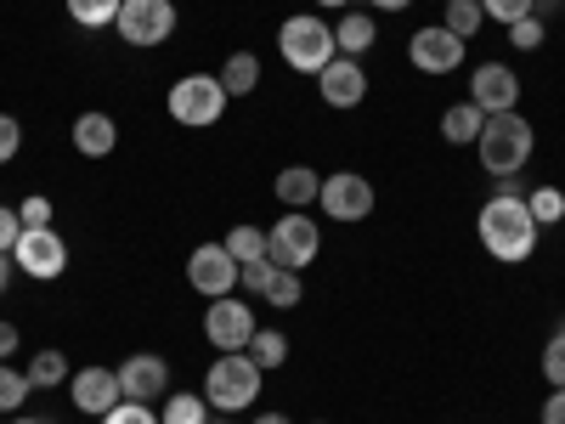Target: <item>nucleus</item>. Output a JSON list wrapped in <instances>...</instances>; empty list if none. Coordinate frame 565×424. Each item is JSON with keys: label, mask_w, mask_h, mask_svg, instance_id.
I'll list each match as a JSON object with an SVG mask.
<instances>
[{"label": "nucleus", "mask_w": 565, "mask_h": 424, "mask_svg": "<svg viewBox=\"0 0 565 424\" xmlns=\"http://www.w3.org/2000/svg\"><path fill=\"white\" fill-rule=\"evenodd\" d=\"M317 7H351V0H317Z\"/></svg>", "instance_id": "obj_44"}, {"label": "nucleus", "mask_w": 565, "mask_h": 424, "mask_svg": "<svg viewBox=\"0 0 565 424\" xmlns=\"http://www.w3.org/2000/svg\"><path fill=\"white\" fill-rule=\"evenodd\" d=\"M532 7H537V0H481V12L498 18L503 29H509V23H521V18H532Z\"/></svg>", "instance_id": "obj_32"}, {"label": "nucleus", "mask_w": 565, "mask_h": 424, "mask_svg": "<svg viewBox=\"0 0 565 424\" xmlns=\"http://www.w3.org/2000/svg\"><path fill=\"white\" fill-rule=\"evenodd\" d=\"M543 424H565V391H548L543 396Z\"/></svg>", "instance_id": "obj_39"}, {"label": "nucleus", "mask_w": 565, "mask_h": 424, "mask_svg": "<svg viewBox=\"0 0 565 424\" xmlns=\"http://www.w3.org/2000/svg\"><path fill=\"white\" fill-rule=\"evenodd\" d=\"M221 244H226V255L238 261V266H249V261H266V232H260V226H249V221H238V226H232Z\"/></svg>", "instance_id": "obj_23"}, {"label": "nucleus", "mask_w": 565, "mask_h": 424, "mask_svg": "<svg viewBox=\"0 0 565 424\" xmlns=\"http://www.w3.org/2000/svg\"><path fill=\"white\" fill-rule=\"evenodd\" d=\"M373 40H380V23H373V12H345L340 29H334L340 57H362V52H373Z\"/></svg>", "instance_id": "obj_19"}, {"label": "nucleus", "mask_w": 565, "mask_h": 424, "mask_svg": "<svg viewBox=\"0 0 565 424\" xmlns=\"http://www.w3.org/2000/svg\"><path fill=\"white\" fill-rule=\"evenodd\" d=\"M526 210H532L537 226H559V221H565V193H559V187H532Z\"/></svg>", "instance_id": "obj_29"}, {"label": "nucleus", "mask_w": 565, "mask_h": 424, "mask_svg": "<svg viewBox=\"0 0 565 424\" xmlns=\"http://www.w3.org/2000/svg\"><path fill=\"white\" fill-rule=\"evenodd\" d=\"M255 424H295V418H282V413H260Z\"/></svg>", "instance_id": "obj_43"}, {"label": "nucleus", "mask_w": 565, "mask_h": 424, "mask_svg": "<svg viewBox=\"0 0 565 424\" xmlns=\"http://www.w3.org/2000/svg\"><path fill=\"white\" fill-rule=\"evenodd\" d=\"M255 306H244L238 295H221V300H210V311H204V340L215 346V351H249V340H255Z\"/></svg>", "instance_id": "obj_8"}, {"label": "nucleus", "mask_w": 565, "mask_h": 424, "mask_svg": "<svg viewBox=\"0 0 565 424\" xmlns=\"http://www.w3.org/2000/svg\"><path fill=\"white\" fill-rule=\"evenodd\" d=\"M159 424H210V402L204 396H164V413H159Z\"/></svg>", "instance_id": "obj_28"}, {"label": "nucleus", "mask_w": 565, "mask_h": 424, "mask_svg": "<svg viewBox=\"0 0 565 424\" xmlns=\"http://www.w3.org/2000/svg\"><path fill=\"white\" fill-rule=\"evenodd\" d=\"M481 23H487V12H481V0H447V12H441V29H452L463 45L481 34Z\"/></svg>", "instance_id": "obj_24"}, {"label": "nucleus", "mask_w": 565, "mask_h": 424, "mask_svg": "<svg viewBox=\"0 0 565 424\" xmlns=\"http://www.w3.org/2000/svg\"><path fill=\"white\" fill-rule=\"evenodd\" d=\"M29 373L23 368H12V362H0V413H18L23 402H29Z\"/></svg>", "instance_id": "obj_30"}, {"label": "nucleus", "mask_w": 565, "mask_h": 424, "mask_svg": "<svg viewBox=\"0 0 565 424\" xmlns=\"http://www.w3.org/2000/svg\"><path fill=\"white\" fill-rule=\"evenodd\" d=\"M186 283H193L204 300L238 295V261L226 255V244H199L193 261H186Z\"/></svg>", "instance_id": "obj_11"}, {"label": "nucleus", "mask_w": 565, "mask_h": 424, "mask_svg": "<svg viewBox=\"0 0 565 424\" xmlns=\"http://www.w3.org/2000/svg\"><path fill=\"white\" fill-rule=\"evenodd\" d=\"M317 193H322V176H317L311 165L277 170V204H282V210H306V204H317Z\"/></svg>", "instance_id": "obj_18"}, {"label": "nucleus", "mask_w": 565, "mask_h": 424, "mask_svg": "<svg viewBox=\"0 0 565 424\" xmlns=\"http://www.w3.org/2000/svg\"><path fill=\"white\" fill-rule=\"evenodd\" d=\"M12 424H45V418H18V413H12Z\"/></svg>", "instance_id": "obj_45"}, {"label": "nucleus", "mask_w": 565, "mask_h": 424, "mask_svg": "<svg viewBox=\"0 0 565 424\" xmlns=\"http://www.w3.org/2000/svg\"><path fill=\"white\" fill-rule=\"evenodd\" d=\"M68 396H74V407L79 413H90V418H103V413H114L119 402H125V385H119V368H79L74 380H68Z\"/></svg>", "instance_id": "obj_14"}, {"label": "nucleus", "mask_w": 565, "mask_h": 424, "mask_svg": "<svg viewBox=\"0 0 565 424\" xmlns=\"http://www.w3.org/2000/svg\"><path fill=\"white\" fill-rule=\"evenodd\" d=\"M18 239H23L18 210H12V204H0V255H12V250H18Z\"/></svg>", "instance_id": "obj_38"}, {"label": "nucleus", "mask_w": 565, "mask_h": 424, "mask_svg": "<svg viewBox=\"0 0 565 424\" xmlns=\"http://www.w3.org/2000/svg\"><path fill=\"white\" fill-rule=\"evenodd\" d=\"M317 250H322V226L311 215H300V210L277 215V226L266 232V261L282 266V272H306L317 261Z\"/></svg>", "instance_id": "obj_6"}, {"label": "nucleus", "mask_w": 565, "mask_h": 424, "mask_svg": "<svg viewBox=\"0 0 565 424\" xmlns=\"http://www.w3.org/2000/svg\"><path fill=\"white\" fill-rule=\"evenodd\" d=\"M221 85H226V97H249V91L260 85V57L255 52H232L221 63Z\"/></svg>", "instance_id": "obj_22"}, {"label": "nucleus", "mask_w": 565, "mask_h": 424, "mask_svg": "<svg viewBox=\"0 0 565 424\" xmlns=\"http://www.w3.org/2000/svg\"><path fill=\"white\" fill-rule=\"evenodd\" d=\"M119 385L130 402H159V396H170V362L153 351H136L119 362Z\"/></svg>", "instance_id": "obj_15"}, {"label": "nucleus", "mask_w": 565, "mask_h": 424, "mask_svg": "<svg viewBox=\"0 0 565 424\" xmlns=\"http://www.w3.org/2000/svg\"><path fill=\"white\" fill-rule=\"evenodd\" d=\"M271 261H249V266H238V289L244 295H266V283H271Z\"/></svg>", "instance_id": "obj_36"}, {"label": "nucleus", "mask_w": 565, "mask_h": 424, "mask_svg": "<svg viewBox=\"0 0 565 424\" xmlns=\"http://www.w3.org/2000/svg\"><path fill=\"white\" fill-rule=\"evenodd\" d=\"M12 266L40 277V283H52V277L68 272V244L57 239V226H23V239L12 250Z\"/></svg>", "instance_id": "obj_10"}, {"label": "nucleus", "mask_w": 565, "mask_h": 424, "mask_svg": "<svg viewBox=\"0 0 565 424\" xmlns=\"http://www.w3.org/2000/svg\"><path fill=\"white\" fill-rule=\"evenodd\" d=\"M210 424H232V418H210Z\"/></svg>", "instance_id": "obj_47"}, {"label": "nucleus", "mask_w": 565, "mask_h": 424, "mask_svg": "<svg viewBox=\"0 0 565 424\" xmlns=\"http://www.w3.org/2000/svg\"><path fill=\"white\" fill-rule=\"evenodd\" d=\"M18 148H23V125H18L12 114H0V165H12Z\"/></svg>", "instance_id": "obj_37"}, {"label": "nucleus", "mask_w": 565, "mask_h": 424, "mask_svg": "<svg viewBox=\"0 0 565 424\" xmlns=\"http://www.w3.org/2000/svg\"><path fill=\"white\" fill-rule=\"evenodd\" d=\"M7 283H12V255H0V295H7Z\"/></svg>", "instance_id": "obj_42"}, {"label": "nucleus", "mask_w": 565, "mask_h": 424, "mask_svg": "<svg viewBox=\"0 0 565 424\" xmlns=\"http://www.w3.org/2000/svg\"><path fill=\"white\" fill-rule=\"evenodd\" d=\"M18 346H23V340H18V322H0V362H12Z\"/></svg>", "instance_id": "obj_40"}, {"label": "nucleus", "mask_w": 565, "mask_h": 424, "mask_svg": "<svg viewBox=\"0 0 565 424\" xmlns=\"http://www.w3.org/2000/svg\"><path fill=\"white\" fill-rule=\"evenodd\" d=\"M277 52H282V63H289L295 74H322L328 63L340 57V45H334L328 18L295 12V18H282V29H277Z\"/></svg>", "instance_id": "obj_3"}, {"label": "nucleus", "mask_w": 565, "mask_h": 424, "mask_svg": "<svg viewBox=\"0 0 565 424\" xmlns=\"http://www.w3.org/2000/svg\"><path fill=\"white\" fill-rule=\"evenodd\" d=\"M543 34H548V29H543V18H537V12H532V18H521V23H509V40L521 45V52H537Z\"/></svg>", "instance_id": "obj_34"}, {"label": "nucleus", "mask_w": 565, "mask_h": 424, "mask_svg": "<svg viewBox=\"0 0 565 424\" xmlns=\"http://www.w3.org/2000/svg\"><path fill=\"white\" fill-rule=\"evenodd\" d=\"M255 396H260L255 357L249 351H221L204 373V402L221 407V413H244V407H255Z\"/></svg>", "instance_id": "obj_4"}, {"label": "nucleus", "mask_w": 565, "mask_h": 424, "mask_svg": "<svg viewBox=\"0 0 565 424\" xmlns=\"http://www.w3.org/2000/svg\"><path fill=\"white\" fill-rule=\"evenodd\" d=\"M537 7H559V0H537Z\"/></svg>", "instance_id": "obj_46"}, {"label": "nucleus", "mask_w": 565, "mask_h": 424, "mask_svg": "<svg viewBox=\"0 0 565 424\" xmlns=\"http://www.w3.org/2000/svg\"><path fill=\"white\" fill-rule=\"evenodd\" d=\"M119 7H125V0H68V18L79 29H114L119 23Z\"/></svg>", "instance_id": "obj_25"}, {"label": "nucleus", "mask_w": 565, "mask_h": 424, "mask_svg": "<svg viewBox=\"0 0 565 424\" xmlns=\"http://www.w3.org/2000/svg\"><path fill=\"white\" fill-rule=\"evenodd\" d=\"M260 300H266V306H277V311H295V306L306 300V283H300V272H282V266H277Z\"/></svg>", "instance_id": "obj_26"}, {"label": "nucleus", "mask_w": 565, "mask_h": 424, "mask_svg": "<svg viewBox=\"0 0 565 424\" xmlns=\"http://www.w3.org/2000/svg\"><path fill=\"white\" fill-rule=\"evenodd\" d=\"M413 0H367V12H407Z\"/></svg>", "instance_id": "obj_41"}, {"label": "nucleus", "mask_w": 565, "mask_h": 424, "mask_svg": "<svg viewBox=\"0 0 565 424\" xmlns=\"http://www.w3.org/2000/svg\"><path fill=\"white\" fill-rule=\"evenodd\" d=\"M74 148H79L85 159H108V153L119 148V125H114V114L85 108V114L74 119Z\"/></svg>", "instance_id": "obj_17"}, {"label": "nucleus", "mask_w": 565, "mask_h": 424, "mask_svg": "<svg viewBox=\"0 0 565 424\" xmlns=\"http://www.w3.org/2000/svg\"><path fill=\"white\" fill-rule=\"evenodd\" d=\"M476 153H481V170H487L492 181H498V176H521L526 159L537 153V130L521 119V108H514V114H487Z\"/></svg>", "instance_id": "obj_2"}, {"label": "nucleus", "mask_w": 565, "mask_h": 424, "mask_svg": "<svg viewBox=\"0 0 565 424\" xmlns=\"http://www.w3.org/2000/svg\"><path fill=\"white\" fill-rule=\"evenodd\" d=\"M476 232H481V244H487V255H492V261L521 266V261H532L537 232H543V226L532 221L526 199H503V193H492V199L481 204V215H476Z\"/></svg>", "instance_id": "obj_1"}, {"label": "nucleus", "mask_w": 565, "mask_h": 424, "mask_svg": "<svg viewBox=\"0 0 565 424\" xmlns=\"http://www.w3.org/2000/svg\"><path fill=\"white\" fill-rule=\"evenodd\" d=\"M226 103H232V97H226L221 74H181V80L170 85V97H164L170 119L186 125V130H210V125H221Z\"/></svg>", "instance_id": "obj_5"}, {"label": "nucleus", "mask_w": 565, "mask_h": 424, "mask_svg": "<svg viewBox=\"0 0 565 424\" xmlns=\"http://www.w3.org/2000/svg\"><path fill=\"white\" fill-rule=\"evenodd\" d=\"M23 373H29V385H34V391H57V385L74 380V373H68V357H63L57 346H52V351H34Z\"/></svg>", "instance_id": "obj_21"}, {"label": "nucleus", "mask_w": 565, "mask_h": 424, "mask_svg": "<svg viewBox=\"0 0 565 424\" xmlns=\"http://www.w3.org/2000/svg\"><path fill=\"white\" fill-rule=\"evenodd\" d=\"M317 91H322V103H328V108H362V97H367V74H362L356 57H334V63L317 74Z\"/></svg>", "instance_id": "obj_16"}, {"label": "nucleus", "mask_w": 565, "mask_h": 424, "mask_svg": "<svg viewBox=\"0 0 565 424\" xmlns=\"http://www.w3.org/2000/svg\"><path fill=\"white\" fill-rule=\"evenodd\" d=\"M52 215H57V210H52V199H45V193H29V199L18 204V221H23V226H52Z\"/></svg>", "instance_id": "obj_35"}, {"label": "nucleus", "mask_w": 565, "mask_h": 424, "mask_svg": "<svg viewBox=\"0 0 565 424\" xmlns=\"http://www.w3.org/2000/svg\"><path fill=\"white\" fill-rule=\"evenodd\" d=\"M407 63H413L418 74H452V68H463V40H458L452 29L430 23V29H418V34L407 40Z\"/></svg>", "instance_id": "obj_13"}, {"label": "nucleus", "mask_w": 565, "mask_h": 424, "mask_svg": "<svg viewBox=\"0 0 565 424\" xmlns=\"http://www.w3.org/2000/svg\"><path fill=\"white\" fill-rule=\"evenodd\" d=\"M249 357H255V368L266 373V368H282L289 362V340H282V328H255V340H249Z\"/></svg>", "instance_id": "obj_27"}, {"label": "nucleus", "mask_w": 565, "mask_h": 424, "mask_svg": "<svg viewBox=\"0 0 565 424\" xmlns=\"http://www.w3.org/2000/svg\"><path fill=\"white\" fill-rule=\"evenodd\" d=\"M114 29L136 52H153V45H164L175 34V0H125Z\"/></svg>", "instance_id": "obj_7"}, {"label": "nucleus", "mask_w": 565, "mask_h": 424, "mask_svg": "<svg viewBox=\"0 0 565 424\" xmlns=\"http://www.w3.org/2000/svg\"><path fill=\"white\" fill-rule=\"evenodd\" d=\"M543 380H548V391H565V328L543 346Z\"/></svg>", "instance_id": "obj_31"}, {"label": "nucleus", "mask_w": 565, "mask_h": 424, "mask_svg": "<svg viewBox=\"0 0 565 424\" xmlns=\"http://www.w3.org/2000/svg\"><path fill=\"white\" fill-rule=\"evenodd\" d=\"M317 204H322V215H328V221L356 226V221H367V215H373V181H367V176H356V170H334V176L322 181Z\"/></svg>", "instance_id": "obj_9"}, {"label": "nucleus", "mask_w": 565, "mask_h": 424, "mask_svg": "<svg viewBox=\"0 0 565 424\" xmlns=\"http://www.w3.org/2000/svg\"><path fill=\"white\" fill-rule=\"evenodd\" d=\"M481 125H487V114H481L476 103H452V108L441 114V136L452 141V148H476V141H481Z\"/></svg>", "instance_id": "obj_20"}, {"label": "nucleus", "mask_w": 565, "mask_h": 424, "mask_svg": "<svg viewBox=\"0 0 565 424\" xmlns=\"http://www.w3.org/2000/svg\"><path fill=\"white\" fill-rule=\"evenodd\" d=\"M103 424H159V413H153V402H119L114 413H103Z\"/></svg>", "instance_id": "obj_33"}, {"label": "nucleus", "mask_w": 565, "mask_h": 424, "mask_svg": "<svg viewBox=\"0 0 565 424\" xmlns=\"http://www.w3.org/2000/svg\"><path fill=\"white\" fill-rule=\"evenodd\" d=\"M469 103H476L481 114H514L521 108V74H514L509 63H481L476 74H469Z\"/></svg>", "instance_id": "obj_12"}]
</instances>
